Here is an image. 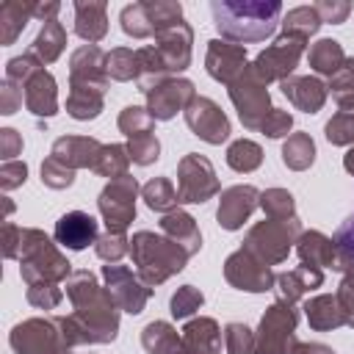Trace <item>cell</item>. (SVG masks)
Here are the masks:
<instances>
[{
  "instance_id": "cell-56",
  "label": "cell",
  "mask_w": 354,
  "mask_h": 354,
  "mask_svg": "<svg viewBox=\"0 0 354 354\" xmlns=\"http://www.w3.org/2000/svg\"><path fill=\"white\" fill-rule=\"evenodd\" d=\"M25 177H28V166L22 160H8L0 169V185H3V191H11V188L22 185Z\"/></svg>"
},
{
  "instance_id": "cell-10",
  "label": "cell",
  "mask_w": 354,
  "mask_h": 354,
  "mask_svg": "<svg viewBox=\"0 0 354 354\" xmlns=\"http://www.w3.org/2000/svg\"><path fill=\"white\" fill-rule=\"evenodd\" d=\"M221 191L216 169L205 155L188 152L177 163V199L180 205H202Z\"/></svg>"
},
{
  "instance_id": "cell-52",
  "label": "cell",
  "mask_w": 354,
  "mask_h": 354,
  "mask_svg": "<svg viewBox=\"0 0 354 354\" xmlns=\"http://www.w3.org/2000/svg\"><path fill=\"white\" fill-rule=\"evenodd\" d=\"M64 299V290L58 285L50 282H39V285H28V301L39 310H55Z\"/></svg>"
},
{
  "instance_id": "cell-2",
  "label": "cell",
  "mask_w": 354,
  "mask_h": 354,
  "mask_svg": "<svg viewBox=\"0 0 354 354\" xmlns=\"http://www.w3.org/2000/svg\"><path fill=\"white\" fill-rule=\"evenodd\" d=\"M3 252L8 260H19V277L25 279V285H39V282L58 285L72 277V263L36 227H17L6 221Z\"/></svg>"
},
{
  "instance_id": "cell-13",
  "label": "cell",
  "mask_w": 354,
  "mask_h": 354,
  "mask_svg": "<svg viewBox=\"0 0 354 354\" xmlns=\"http://www.w3.org/2000/svg\"><path fill=\"white\" fill-rule=\"evenodd\" d=\"M224 279L238 288V290H249V293H266L274 288L277 274L271 271V266H266L260 257H254L246 249L232 252L224 260Z\"/></svg>"
},
{
  "instance_id": "cell-29",
  "label": "cell",
  "mask_w": 354,
  "mask_h": 354,
  "mask_svg": "<svg viewBox=\"0 0 354 354\" xmlns=\"http://www.w3.org/2000/svg\"><path fill=\"white\" fill-rule=\"evenodd\" d=\"M296 252L301 257L304 266H313V268H335V260H337V252H335V241L326 238L324 232L318 230H310V232H301L299 241H296Z\"/></svg>"
},
{
  "instance_id": "cell-37",
  "label": "cell",
  "mask_w": 354,
  "mask_h": 354,
  "mask_svg": "<svg viewBox=\"0 0 354 354\" xmlns=\"http://www.w3.org/2000/svg\"><path fill=\"white\" fill-rule=\"evenodd\" d=\"M141 196H144V202H147V207L149 210H158V213H171V210H177V205H180V199H177V188H174V183L169 180V177H155V180H149L144 188H141Z\"/></svg>"
},
{
  "instance_id": "cell-30",
  "label": "cell",
  "mask_w": 354,
  "mask_h": 354,
  "mask_svg": "<svg viewBox=\"0 0 354 354\" xmlns=\"http://www.w3.org/2000/svg\"><path fill=\"white\" fill-rule=\"evenodd\" d=\"M304 315H307V324L315 332H329V329L346 326V318H343V310L337 304V296H332V293H321V296L307 299L304 301Z\"/></svg>"
},
{
  "instance_id": "cell-42",
  "label": "cell",
  "mask_w": 354,
  "mask_h": 354,
  "mask_svg": "<svg viewBox=\"0 0 354 354\" xmlns=\"http://www.w3.org/2000/svg\"><path fill=\"white\" fill-rule=\"evenodd\" d=\"M260 207L266 213V218H279V221H290L299 218L296 216V202L293 194L285 188H268L260 194Z\"/></svg>"
},
{
  "instance_id": "cell-55",
  "label": "cell",
  "mask_w": 354,
  "mask_h": 354,
  "mask_svg": "<svg viewBox=\"0 0 354 354\" xmlns=\"http://www.w3.org/2000/svg\"><path fill=\"white\" fill-rule=\"evenodd\" d=\"M315 11L321 17V22H332V25H340L348 19V11H351V3H337V0H321L315 3Z\"/></svg>"
},
{
  "instance_id": "cell-35",
  "label": "cell",
  "mask_w": 354,
  "mask_h": 354,
  "mask_svg": "<svg viewBox=\"0 0 354 354\" xmlns=\"http://www.w3.org/2000/svg\"><path fill=\"white\" fill-rule=\"evenodd\" d=\"M105 105V91L97 88H72L69 86V97H66V113L77 122H88L97 119L102 113Z\"/></svg>"
},
{
  "instance_id": "cell-11",
  "label": "cell",
  "mask_w": 354,
  "mask_h": 354,
  "mask_svg": "<svg viewBox=\"0 0 354 354\" xmlns=\"http://www.w3.org/2000/svg\"><path fill=\"white\" fill-rule=\"evenodd\" d=\"M307 47V39L293 36V33H282L274 44H268L263 53H257V58L252 61L254 75L268 86L271 80H288L293 75V69L299 66V58Z\"/></svg>"
},
{
  "instance_id": "cell-28",
  "label": "cell",
  "mask_w": 354,
  "mask_h": 354,
  "mask_svg": "<svg viewBox=\"0 0 354 354\" xmlns=\"http://www.w3.org/2000/svg\"><path fill=\"white\" fill-rule=\"evenodd\" d=\"M75 33L88 41L97 44L105 39L108 33V6L105 3H75Z\"/></svg>"
},
{
  "instance_id": "cell-3",
  "label": "cell",
  "mask_w": 354,
  "mask_h": 354,
  "mask_svg": "<svg viewBox=\"0 0 354 354\" xmlns=\"http://www.w3.org/2000/svg\"><path fill=\"white\" fill-rule=\"evenodd\" d=\"M210 14L218 36L241 47L266 41L282 22V6L277 0H213Z\"/></svg>"
},
{
  "instance_id": "cell-27",
  "label": "cell",
  "mask_w": 354,
  "mask_h": 354,
  "mask_svg": "<svg viewBox=\"0 0 354 354\" xmlns=\"http://www.w3.org/2000/svg\"><path fill=\"white\" fill-rule=\"evenodd\" d=\"M160 232L166 238H171L177 246H183L188 252V257H194L202 249V232H199L194 216L185 213V210H180V207L171 210V213H166L160 218Z\"/></svg>"
},
{
  "instance_id": "cell-49",
  "label": "cell",
  "mask_w": 354,
  "mask_h": 354,
  "mask_svg": "<svg viewBox=\"0 0 354 354\" xmlns=\"http://www.w3.org/2000/svg\"><path fill=\"white\" fill-rule=\"evenodd\" d=\"M202 304H205L202 290H199V288H194V285H183V288H177V293L171 296L169 310H171V315H174V318H188V315H194Z\"/></svg>"
},
{
  "instance_id": "cell-57",
  "label": "cell",
  "mask_w": 354,
  "mask_h": 354,
  "mask_svg": "<svg viewBox=\"0 0 354 354\" xmlns=\"http://www.w3.org/2000/svg\"><path fill=\"white\" fill-rule=\"evenodd\" d=\"M22 88L19 86H14V83H8V80H3V88H0V113H6V116H11V113H17V108L22 105Z\"/></svg>"
},
{
  "instance_id": "cell-33",
  "label": "cell",
  "mask_w": 354,
  "mask_h": 354,
  "mask_svg": "<svg viewBox=\"0 0 354 354\" xmlns=\"http://www.w3.org/2000/svg\"><path fill=\"white\" fill-rule=\"evenodd\" d=\"M141 346L147 354H183L180 332L169 321H152L141 332Z\"/></svg>"
},
{
  "instance_id": "cell-18",
  "label": "cell",
  "mask_w": 354,
  "mask_h": 354,
  "mask_svg": "<svg viewBox=\"0 0 354 354\" xmlns=\"http://www.w3.org/2000/svg\"><path fill=\"white\" fill-rule=\"evenodd\" d=\"M257 207H260V191L254 185H232V188L221 191L218 210H216L218 227L230 230V232L241 230Z\"/></svg>"
},
{
  "instance_id": "cell-31",
  "label": "cell",
  "mask_w": 354,
  "mask_h": 354,
  "mask_svg": "<svg viewBox=\"0 0 354 354\" xmlns=\"http://www.w3.org/2000/svg\"><path fill=\"white\" fill-rule=\"evenodd\" d=\"M64 47H66V30H64V25L55 17V19L41 22V30H39V36L30 44V53L47 66V64L58 61V55L64 53Z\"/></svg>"
},
{
  "instance_id": "cell-40",
  "label": "cell",
  "mask_w": 354,
  "mask_h": 354,
  "mask_svg": "<svg viewBox=\"0 0 354 354\" xmlns=\"http://www.w3.org/2000/svg\"><path fill=\"white\" fill-rule=\"evenodd\" d=\"M105 69H108V77L111 80H119V83H127V80H138V50H130V47H116L108 53V61H105Z\"/></svg>"
},
{
  "instance_id": "cell-54",
  "label": "cell",
  "mask_w": 354,
  "mask_h": 354,
  "mask_svg": "<svg viewBox=\"0 0 354 354\" xmlns=\"http://www.w3.org/2000/svg\"><path fill=\"white\" fill-rule=\"evenodd\" d=\"M337 304L343 310V318H346V326L354 329V274H346L343 282L337 285Z\"/></svg>"
},
{
  "instance_id": "cell-51",
  "label": "cell",
  "mask_w": 354,
  "mask_h": 354,
  "mask_svg": "<svg viewBox=\"0 0 354 354\" xmlns=\"http://www.w3.org/2000/svg\"><path fill=\"white\" fill-rule=\"evenodd\" d=\"M41 183H44L47 188L61 191V188H69V185L75 183V171L66 169L64 163H58L55 158H47V160L41 163Z\"/></svg>"
},
{
  "instance_id": "cell-43",
  "label": "cell",
  "mask_w": 354,
  "mask_h": 354,
  "mask_svg": "<svg viewBox=\"0 0 354 354\" xmlns=\"http://www.w3.org/2000/svg\"><path fill=\"white\" fill-rule=\"evenodd\" d=\"M326 88L343 111H354V58H346V64L329 77Z\"/></svg>"
},
{
  "instance_id": "cell-21",
  "label": "cell",
  "mask_w": 354,
  "mask_h": 354,
  "mask_svg": "<svg viewBox=\"0 0 354 354\" xmlns=\"http://www.w3.org/2000/svg\"><path fill=\"white\" fill-rule=\"evenodd\" d=\"M53 238L58 246L69 249V252H80L88 243H97L100 230H97V218L83 213V210H69L55 221Z\"/></svg>"
},
{
  "instance_id": "cell-41",
  "label": "cell",
  "mask_w": 354,
  "mask_h": 354,
  "mask_svg": "<svg viewBox=\"0 0 354 354\" xmlns=\"http://www.w3.org/2000/svg\"><path fill=\"white\" fill-rule=\"evenodd\" d=\"M260 163H263V149H260V144H254V141H249V138H238V141L230 144V149H227V166H230V169H235V171H241V174H249V171H254Z\"/></svg>"
},
{
  "instance_id": "cell-5",
  "label": "cell",
  "mask_w": 354,
  "mask_h": 354,
  "mask_svg": "<svg viewBox=\"0 0 354 354\" xmlns=\"http://www.w3.org/2000/svg\"><path fill=\"white\" fill-rule=\"evenodd\" d=\"M8 343L17 354H69L75 348L64 315L28 318L11 329Z\"/></svg>"
},
{
  "instance_id": "cell-26",
  "label": "cell",
  "mask_w": 354,
  "mask_h": 354,
  "mask_svg": "<svg viewBox=\"0 0 354 354\" xmlns=\"http://www.w3.org/2000/svg\"><path fill=\"white\" fill-rule=\"evenodd\" d=\"M324 285V271L321 268H313V266H296L293 271H282L277 274V282H274V290H277V299L279 301H299L304 299L310 290L321 288Z\"/></svg>"
},
{
  "instance_id": "cell-50",
  "label": "cell",
  "mask_w": 354,
  "mask_h": 354,
  "mask_svg": "<svg viewBox=\"0 0 354 354\" xmlns=\"http://www.w3.org/2000/svg\"><path fill=\"white\" fill-rule=\"evenodd\" d=\"M94 252H97V257L105 260V263H119V260L130 252V238H124L122 232H105V235L97 238Z\"/></svg>"
},
{
  "instance_id": "cell-12",
  "label": "cell",
  "mask_w": 354,
  "mask_h": 354,
  "mask_svg": "<svg viewBox=\"0 0 354 354\" xmlns=\"http://www.w3.org/2000/svg\"><path fill=\"white\" fill-rule=\"evenodd\" d=\"M136 196H138V183L136 177L124 174L119 180H111L102 191H100V216L108 227V232H122L130 227V221L136 218Z\"/></svg>"
},
{
  "instance_id": "cell-48",
  "label": "cell",
  "mask_w": 354,
  "mask_h": 354,
  "mask_svg": "<svg viewBox=\"0 0 354 354\" xmlns=\"http://www.w3.org/2000/svg\"><path fill=\"white\" fill-rule=\"evenodd\" d=\"M127 152H130V163H136V166H149V163H155L158 155H160V141H158L155 133H144V136L130 138Z\"/></svg>"
},
{
  "instance_id": "cell-46",
  "label": "cell",
  "mask_w": 354,
  "mask_h": 354,
  "mask_svg": "<svg viewBox=\"0 0 354 354\" xmlns=\"http://www.w3.org/2000/svg\"><path fill=\"white\" fill-rule=\"evenodd\" d=\"M324 136H326V141L335 144V147H348V144H354V111H340V113H335V116L326 122Z\"/></svg>"
},
{
  "instance_id": "cell-34",
  "label": "cell",
  "mask_w": 354,
  "mask_h": 354,
  "mask_svg": "<svg viewBox=\"0 0 354 354\" xmlns=\"http://www.w3.org/2000/svg\"><path fill=\"white\" fill-rule=\"evenodd\" d=\"M346 53H343V47H340V41H335V39H318L315 44H310V50H307V61H310V66L318 72V75H326V77H332L343 64H346Z\"/></svg>"
},
{
  "instance_id": "cell-9",
  "label": "cell",
  "mask_w": 354,
  "mask_h": 354,
  "mask_svg": "<svg viewBox=\"0 0 354 354\" xmlns=\"http://www.w3.org/2000/svg\"><path fill=\"white\" fill-rule=\"evenodd\" d=\"M122 30L133 39H149V36H160L163 30H169L171 25L183 22V6L180 3H133L124 6L122 14Z\"/></svg>"
},
{
  "instance_id": "cell-16",
  "label": "cell",
  "mask_w": 354,
  "mask_h": 354,
  "mask_svg": "<svg viewBox=\"0 0 354 354\" xmlns=\"http://www.w3.org/2000/svg\"><path fill=\"white\" fill-rule=\"evenodd\" d=\"M194 97H196V91H194L191 80L169 77V80H163L147 91V111L152 113L155 122H166V119L177 116L180 111H185Z\"/></svg>"
},
{
  "instance_id": "cell-1",
  "label": "cell",
  "mask_w": 354,
  "mask_h": 354,
  "mask_svg": "<svg viewBox=\"0 0 354 354\" xmlns=\"http://www.w3.org/2000/svg\"><path fill=\"white\" fill-rule=\"evenodd\" d=\"M66 296L72 301L69 321L77 335V346L83 343H111L119 332V304L97 282V277L86 268L72 271L66 279Z\"/></svg>"
},
{
  "instance_id": "cell-8",
  "label": "cell",
  "mask_w": 354,
  "mask_h": 354,
  "mask_svg": "<svg viewBox=\"0 0 354 354\" xmlns=\"http://www.w3.org/2000/svg\"><path fill=\"white\" fill-rule=\"evenodd\" d=\"M227 91H230V100H232V105H235V111H238L241 124H243L246 130H260L263 122H266V116H268L274 108H271L268 86L254 75L252 64H249L246 72H241V75L227 86Z\"/></svg>"
},
{
  "instance_id": "cell-44",
  "label": "cell",
  "mask_w": 354,
  "mask_h": 354,
  "mask_svg": "<svg viewBox=\"0 0 354 354\" xmlns=\"http://www.w3.org/2000/svg\"><path fill=\"white\" fill-rule=\"evenodd\" d=\"M332 241H335V252H337L335 268L346 271V274H354V216L346 224L337 227Z\"/></svg>"
},
{
  "instance_id": "cell-4",
  "label": "cell",
  "mask_w": 354,
  "mask_h": 354,
  "mask_svg": "<svg viewBox=\"0 0 354 354\" xmlns=\"http://www.w3.org/2000/svg\"><path fill=\"white\" fill-rule=\"evenodd\" d=\"M130 257H133L136 274L149 288L163 285L169 277L183 271L185 263H188V252L183 246H177L163 232L158 235L152 230H138L130 238Z\"/></svg>"
},
{
  "instance_id": "cell-32",
  "label": "cell",
  "mask_w": 354,
  "mask_h": 354,
  "mask_svg": "<svg viewBox=\"0 0 354 354\" xmlns=\"http://www.w3.org/2000/svg\"><path fill=\"white\" fill-rule=\"evenodd\" d=\"M30 17H36V3H19V0L3 3L0 6V41L14 44Z\"/></svg>"
},
{
  "instance_id": "cell-23",
  "label": "cell",
  "mask_w": 354,
  "mask_h": 354,
  "mask_svg": "<svg viewBox=\"0 0 354 354\" xmlns=\"http://www.w3.org/2000/svg\"><path fill=\"white\" fill-rule=\"evenodd\" d=\"M279 88L288 97V102L304 113H318L329 94V88L318 77H310V75H290L288 80L279 83Z\"/></svg>"
},
{
  "instance_id": "cell-47",
  "label": "cell",
  "mask_w": 354,
  "mask_h": 354,
  "mask_svg": "<svg viewBox=\"0 0 354 354\" xmlns=\"http://www.w3.org/2000/svg\"><path fill=\"white\" fill-rule=\"evenodd\" d=\"M224 351L227 354H254V332L246 324H227L224 326Z\"/></svg>"
},
{
  "instance_id": "cell-22",
  "label": "cell",
  "mask_w": 354,
  "mask_h": 354,
  "mask_svg": "<svg viewBox=\"0 0 354 354\" xmlns=\"http://www.w3.org/2000/svg\"><path fill=\"white\" fill-rule=\"evenodd\" d=\"M100 149H102V144L91 136H61V138H55L50 158H55L66 169L77 171V169H94Z\"/></svg>"
},
{
  "instance_id": "cell-20",
  "label": "cell",
  "mask_w": 354,
  "mask_h": 354,
  "mask_svg": "<svg viewBox=\"0 0 354 354\" xmlns=\"http://www.w3.org/2000/svg\"><path fill=\"white\" fill-rule=\"evenodd\" d=\"M191 44H194V30H191V25L185 19L171 25L160 36H155V50H158V55H160V61H163L169 75H177V72L188 69Z\"/></svg>"
},
{
  "instance_id": "cell-19",
  "label": "cell",
  "mask_w": 354,
  "mask_h": 354,
  "mask_svg": "<svg viewBox=\"0 0 354 354\" xmlns=\"http://www.w3.org/2000/svg\"><path fill=\"white\" fill-rule=\"evenodd\" d=\"M205 69L213 80L230 86L241 72L249 69V58H246V47L224 41V39H213L207 44V55H205Z\"/></svg>"
},
{
  "instance_id": "cell-24",
  "label": "cell",
  "mask_w": 354,
  "mask_h": 354,
  "mask_svg": "<svg viewBox=\"0 0 354 354\" xmlns=\"http://www.w3.org/2000/svg\"><path fill=\"white\" fill-rule=\"evenodd\" d=\"M221 329L213 318L199 315L194 321H188L180 332V348L183 354H221Z\"/></svg>"
},
{
  "instance_id": "cell-14",
  "label": "cell",
  "mask_w": 354,
  "mask_h": 354,
  "mask_svg": "<svg viewBox=\"0 0 354 354\" xmlns=\"http://www.w3.org/2000/svg\"><path fill=\"white\" fill-rule=\"evenodd\" d=\"M102 279H105L108 293L113 296V301H116L119 310H124V313L138 315V313L147 307V301L152 299V288L144 285L141 277L133 274L127 266H119V263L102 266Z\"/></svg>"
},
{
  "instance_id": "cell-7",
  "label": "cell",
  "mask_w": 354,
  "mask_h": 354,
  "mask_svg": "<svg viewBox=\"0 0 354 354\" xmlns=\"http://www.w3.org/2000/svg\"><path fill=\"white\" fill-rule=\"evenodd\" d=\"M296 324H299L296 307L277 299L260 318V326L254 335V354H290L293 346L299 343Z\"/></svg>"
},
{
  "instance_id": "cell-17",
  "label": "cell",
  "mask_w": 354,
  "mask_h": 354,
  "mask_svg": "<svg viewBox=\"0 0 354 354\" xmlns=\"http://www.w3.org/2000/svg\"><path fill=\"white\" fill-rule=\"evenodd\" d=\"M108 53H102L97 44H83L69 58V86L72 88H108V69H105Z\"/></svg>"
},
{
  "instance_id": "cell-6",
  "label": "cell",
  "mask_w": 354,
  "mask_h": 354,
  "mask_svg": "<svg viewBox=\"0 0 354 354\" xmlns=\"http://www.w3.org/2000/svg\"><path fill=\"white\" fill-rule=\"evenodd\" d=\"M301 235V224L299 218H290V221H279V218H266V221H257L246 238H243V246L246 252H252L254 257H260L266 266H279L288 260L293 243L299 241Z\"/></svg>"
},
{
  "instance_id": "cell-58",
  "label": "cell",
  "mask_w": 354,
  "mask_h": 354,
  "mask_svg": "<svg viewBox=\"0 0 354 354\" xmlns=\"http://www.w3.org/2000/svg\"><path fill=\"white\" fill-rule=\"evenodd\" d=\"M19 152H22V138H19V133L11 130V127L0 130V155H3V163L14 160Z\"/></svg>"
},
{
  "instance_id": "cell-36",
  "label": "cell",
  "mask_w": 354,
  "mask_h": 354,
  "mask_svg": "<svg viewBox=\"0 0 354 354\" xmlns=\"http://www.w3.org/2000/svg\"><path fill=\"white\" fill-rule=\"evenodd\" d=\"M313 160H315V144H313L310 133L288 136V141L282 144V163L293 171H304L313 166Z\"/></svg>"
},
{
  "instance_id": "cell-38",
  "label": "cell",
  "mask_w": 354,
  "mask_h": 354,
  "mask_svg": "<svg viewBox=\"0 0 354 354\" xmlns=\"http://www.w3.org/2000/svg\"><path fill=\"white\" fill-rule=\"evenodd\" d=\"M127 166H130V152H127L124 144H102L91 171H97L100 177L119 180V177L127 174Z\"/></svg>"
},
{
  "instance_id": "cell-39",
  "label": "cell",
  "mask_w": 354,
  "mask_h": 354,
  "mask_svg": "<svg viewBox=\"0 0 354 354\" xmlns=\"http://www.w3.org/2000/svg\"><path fill=\"white\" fill-rule=\"evenodd\" d=\"M321 25L324 22H321L315 6H296L282 17V33H293L301 39H310L313 33H318Z\"/></svg>"
},
{
  "instance_id": "cell-25",
  "label": "cell",
  "mask_w": 354,
  "mask_h": 354,
  "mask_svg": "<svg viewBox=\"0 0 354 354\" xmlns=\"http://www.w3.org/2000/svg\"><path fill=\"white\" fill-rule=\"evenodd\" d=\"M22 97L30 113L36 116H53L58 111V91H55V77L41 66L36 69L25 83H22Z\"/></svg>"
},
{
  "instance_id": "cell-15",
  "label": "cell",
  "mask_w": 354,
  "mask_h": 354,
  "mask_svg": "<svg viewBox=\"0 0 354 354\" xmlns=\"http://www.w3.org/2000/svg\"><path fill=\"white\" fill-rule=\"evenodd\" d=\"M183 116H185L188 130H191L196 138L207 141V144H221V141H227L230 133H232L227 113H224L210 97H194L191 105L183 111Z\"/></svg>"
},
{
  "instance_id": "cell-59",
  "label": "cell",
  "mask_w": 354,
  "mask_h": 354,
  "mask_svg": "<svg viewBox=\"0 0 354 354\" xmlns=\"http://www.w3.org/2000/svg\"><path fill=\"white\" fill-rule=\"evenodd\" d=\"M290 354H335V351L324 343H296Z\"/></svg>"
},
{
  "instance_id": "cell-45",
  "label": "cell",
  "mask_w": 354,
  "mask_h": 354,
  "mask_svg": "<svg viewBox=\"0 0 354 354\" xmlns=\"http://www.w3.org/2000/svg\"><path fill=\"white\" fill-rule=\"evenodd\" d=\"M155 127V119L147 108H138V105H127L122 113H119V130L127 136V138H136V136H144V133H152Z\"/></svg>"
},
{
  "instance_id": "cell-53",
  "label": "cell",
  "mask_w": 354,
  "mask_h": 354,
  "mask_svg": "<svg viewBox=\"0 0 354 354\" xmlns=\"http://www.w3.org/2000/svg\"><path fill=\"white\" fill-rule=\"evenodd\" d=\"M290 127H293V116H290L288 111H282V108H274V111L266 116L260 133H266L268 138H279V136H288Z\"/></svg>"
}]
</instances>
